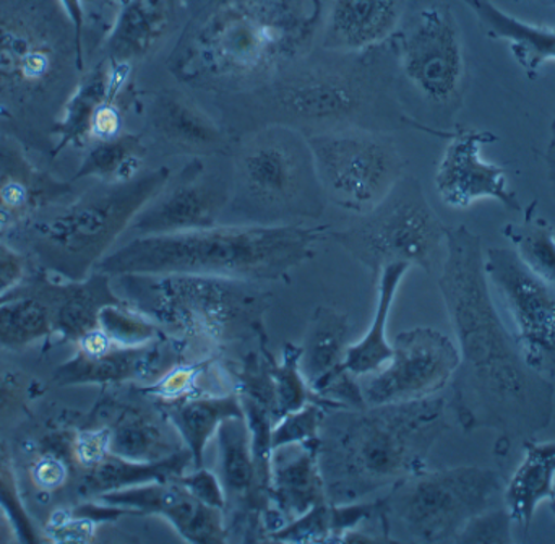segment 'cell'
<instances>
[{
  "label": "cell",
  "instance_id": "ffe728a7",
  "mask_svg": "<svg viewBox=\"0 0 555 544\" xmlns=\"http://www.w3.org/2000/svg\"><path fill=\"white\" fill-rule=\"evenodd\" d=\"M217 439L228 542H266L269 535L263 517L270 507V490L257 474L246 415L221 423Z\"/></svg>",
  "mask_w": 555,
  "mask_h": 544
},
{
  "label": "cell",
  "instance_id": "b9f144b4",
  "mask_svg": "<svg viewBox=\"0 0 555 544\" xmlns=\"http://www.w3.org/2000/svg\"><path fill=\"white\" fill-rule=\"evenodd\" d=\"M0 504L9 509L23 543H41L38 527L29 519L16 480L15 458L9 435H0Z\"/></svg>",
  "mask_w": 555,
  "mask_h": 544
},
{
  "label": "cell",
  "instance_id": "f5cc1de1",
  "mask_svg": "<svg viewBox=\"0 0 555 544\" xmlns=\"http://www.w3.org/2000/svg\"><path fill=\"white\" fill-rule=\"evenodd\" d=\"M554 504H555V500H554Z\"/></svg>",
  "mask_w": 555,
  "mask_h": 544
},
{
  "label": "cell",
  "instance_id": "603a6c76",
  "mask_svg": "<svg viewBox=\"0 0 555 544\" xmlns=\"http://www.w3.org/2000/svg\"><path fill=\"white\" fill-rule=\"evenodd\" d=\"M317 451L319 439L273 449L270 507L263 517L269 540L313 507L328 503Z\"/></svg>",
  "mask_w": 555,
  "mask_h": 544
},
{
  "label": "cell",
  "instance_id": "c3c4849f",
  "mask_svg": "<svg viewBox=\"0 0 555 544\" xmlns=\"http://www.w3.org/2000/svg\"><path fill=\"white\" fill-rule=\"evenodd\" d=\"M23 543L18 527L3 504H0V544Z\"/></svg>",
  "mask_w": 555,
  "mask_h": 544
},
{
  "label": "cell",
  "instance_id": "f6af8a7d",
  "mask_svg": "<svg viewBox=\"0 0 555 544\" xmlns=\"http://www.w3.org/2000/svg\"><path fill=\"white\" fill-rule=\"evenodd\" d=\"M31 276V260L15 244L0 239V298L15 292Z\"/></svg>",
  "mask_w": 555,
  "mask_h": 544
},
{
  "label": "cell",
  "instance_id": "f35d334b",
  "mask_svg": "<svg viewBox=\"0 0 555 544\" xmlns=\"http://www.w3.org/2000/svg\"><path fill=\"white\" fill-rule=\"evenodd\" d=\"M505 236L534 273L555 286V233L543 220L508 224Z\"/></svg>",
  "mask_w": 555,
  "mask_h": 544
},
{
  "label": "cell",
  "instance_id": "d6a6232c",
  "mask_svg": "<svg viewBox=\"0 0 555 544\" xmlns=\"http://www.w3.org/2000/svg\"><path fill=\"white\" fill-rule=\"evenodd\" d=\"M124 302L111 285V276L93 272L81 282L59 280L55 298V332L62 344L75 345L96 331L101 309Z\"/></svg>",
  "mask_w": 555,
  "mask_h": 544
},
{
  "label": "cell",
  "instance_id": "d4e9b609",
  "mask_svg": "<svg viewBox=\"0 0 555 544\" xmlns=\"http://www.w3.org/2000/svg\"><path fill=\"white\" fill-rule=\"evenodd\" d=\"M59 279L39 273L0 298V351L22 354L57 338L55 298Z\"/></svg>",
  "mask_w": 555,
  "mask_h": 544
},
{
  "label": "cell",
  "instance_id": "8fae6325",
  "mask_svg": "<svg viewBox=\"0 0 555 544\" xmlns=\"http://www.w3.org/2000/svg\"><path fill=\"white\" fill-rule=\"evenodd\" d=\"M85 413L41 405L9 435L20 493L38 530L55 510L81 503L75 438Z\"/></svg>",
  "mask_w": 555,
  "mask_h": 544
},
{
  "label": "cell",
  "instance_id": "5bb4252c",
  "mask_svg": "<svg viewBox=\"0 0 555 544\" xmlns=\"http://www.w3.org/2000/svg\"><path fill=\"white\" fill-rule=\"evenodd\" d=\"M195 361L188 341L162 334L142 347H119L100 328L74 347V354L55 367L51 383L57 387L150 386L179 364Z\"/></svg>",
  "mask_w": 555,
  "mask_h": 544
},
{
  "label": "cell",
  "instance_id": "4fadbf2b",
  "mask_svg": "<svg viewBox=\"0 0 555 544\" xmlns=\"http://www.w3.org/2000/svg\"><path fill=\"white\" fill-rule=\"evenodd\" d=\"M398 61L406 80L427 103L449 116L462 109L468 64L452 7L433 3L420 10L400 35Z\"/></svg>",
  "mask_w": 555,
  "mask_h": 544
},
{
  "label": "cell",
  "instance_id": "9c48e42d",
  "mask_svg": "<svg viewBox=\"0 0 555 544\" xmlns=\"http://www.w3.org/2000/svg\"><path fill=\"white\" fill-rule=\"evenodd\" d=\"M504 488L492 468H426L378 497L375 519L390 543H456L476 516L494 507Z\"/></svg>",
  "mask_w": 555,
  "mask_h": 544
},
{
  "label": "cell",
  "instance_id": "f546056e",
  "mask_svg": "<svg viewBox=\"0 0 555 544\" xmlns=\"http://www.w3.org/2000/svg\"><path fill=\"white\" fill-rule=\"evenodd\" d=\"M168 29L166 0H129L104 38L103 57L132 65L155 51Z\"/></svg>",
  "mask_w": 555,
  "mask_h": 544
},
{
  "label": "cell",
  "instance_id": "836d02e7",
  "mask_svg": "<svg viewBox=\"0 0 555 544\" xmlns=\"http://www.w3.org/2000/svg\"><path fill=\"white\" fill-rule=\"evenodd\" d=\"M410 269L408 263H390L382 270L375 282L377 302H375L374 318L369 325L367 334L358 344L349 345L346 351V367L359 379L377 373L388 363L393 353V347L387 337L388 319H390L401 282Z\"/></svg>",
  "mask_w": 555,
  "mask_h": 544
},
{
  "label": "cell",
  "instance_id": "f1b7e54d",
  "mask_svg": "<svg viewBox=\"0 0 555 544\" xmlns=\"http://www.w3.org/2000/svg\"><path fill=\"white\" fill-rule=\"evenodd\" d=\"M469 7L482 33L494 41H505L515 62L534 80L541 68L555 62V28L534 25L502 10L494 0H462Z\"/></svg>",
  "mask_w": 555,
  "mask_h": 544
},
{
  "label": "cell",
  "instance_id": "bcb514c9",
  "mask_svg": "<svg viewBox=\"0 0 555 544\" xmlns=\"http://www.w3.org/2000/svg\"><path fill=\"white\" fill-rule=\"evenodd\" d=\"M178 480L194 494L195 497L208 506L217 507L223 510L224 507V493L221 487L220 478L215 471L208 468H192L188 474L178 477Z\"/></svg>",
  "mask_w": 555,
  "mask_h": 544
},
{
  "label": "cell",
  "instance_id": "9a60e30c",
  "mask_svg": "<svg viewBox=\"0 0 555 544\" xmlns=\"http://www.w3.org/2000/svg\"><path fill=\"white\" fill-rule=\"evenodd\" d=\"M489 283L498 289L515 324V337L528 363L555 376V286L541 279L508 247L485 252Z\"/></svg>",
  "mask_w": 555,
  "mask_h": 544
},
{
  "label": "cell",
  "instance_id": "7dc6e473",
  "mask_svg": "<svg viewBox=\"0 0 555 544\" xmlns=\"http://www.w3.org/2000/svg\"><path fill=\"white\" fill-rule=\"evenodd\" d=\"M127 2H129V0H83V10L87 12L88 7H91L93 12L94 10L100 12L98 13V18L103 20L107 31H109L117 13H119V10L122 9Z\"/></svg>",
  "mask_w": 555,
  "mask_h": 544
},
{
  "label": "cell",
  "instance_id": "7bdbcfd3",
  "mask_svg": "<svg viewBox=\"0 0 555 544\" xmlns=\"http://www.w3.org/2000/svg\"><path fill=\"white\" fill-rule=\"evenodd\" d=\"M328 409L330 406L323 405V403L310 402L297 412L283 416L273 426L272 448H281V445L294 444V442L313 441L319 438L320 425H322L323 416Z\"/></svg>",
  "mask_w": 555,
  "mask_h": 544
},
{
  "label": "cell",
  "instance_id": "ee69618b",
  "mask_svg": "<svg viewBox=\"0 0 555 544\" xmlns=\"http://www.w3.org/2000/svg\"><path fill=\"white\" fill-rule=\"evenodd\" d=\"M512 522L507 509H492L476 516L460 533L456 543L462 544H507L514 543Z\"/></svg>",
  "mask_w": 555,
  "mask_h": 544
},
{
  "label": "cell",
  "instance_id": "5b68a950",
  "mask_svg": "<svg viewBox=\"0 0 555 544\" xmlns=\"http://www.w3.org/2000/svg\"><path fill=\"white\" fill-rule=\"evenodd\" d=\"M83 67V42L61 0H0V127L54 132Z\"/></svg>",
  "mask_w": 555,
  "mask_h": 544
},
{
  "label": "cell",
  "instance_id": "f907efd6",
  "mask_svg": "<svg viewBox=\"0 0 555 544\" xmlns=\"http://www.w3.org/2000/svg\"><path fill=\"white\" fill-rule=\"evenodd\" d=\"M546 163H547V169H550L551 185H553V191H554V195H555V114H554L553 127H551V140H550V146H547V152H546Z\"/></svg>",
  "mask_w": 555,
  "mask_h": 544
},
{
  "label": "cell",
  "instance_id": "d590c367",
  "mask_svg": "<svg viewBox=\"0 0 555 544\" xmlns=\"http://www.w3.org/2000/svg\"><path fill=\"white\" fill-rule=\"evenodd\" d=\"M146 148L139 133L120 132L113 139L100 140L88 146V153L75 172L77 179L101 182H126L142 174Z\"/></svg>",
  "mask_w": 555,
  "mask_h": 544
},
{
  "label": "cell",
  "instance_id": "1f68e13d",
  "mask_svg": "<svg viewBox=\"0 0 555 544\" xmlns=\"http://www.w3.org/2000/svg\"><path fill=\"white\" fill-rule=\"evenodd\" d=\"M169 422L191 452L194 468L204 467L208 442L217 436L221 423L244 416L243 403L236 392L224 396L185 397L172 402H159Z\"/></svg>",
  "mask_w": 555,
  "mask_h": 544
},
{
  "label": "cell",
  "instance_id": "ac0fdd59",
  "mask_svg": "<svg viewBox=\"0 0 555 544\" xmlns=\"http://www.w3.org/2000/svg\"><path fill=\"white\" fill-rule=\"evenodd\" d=\"M273 83V103L294 119L335 122L367 106L375 80L365 64L317 65L281 74Z\"/></svg>",
  "mask_w": 555,
  "mask_h": 544
},
{
  "label": "cell",
  "instance_id": "277c9868",
  "mask_svg": "<svg viewBox=\"0 0 555 544\" xmlns=\"http://www.w3.org/2000/svg\"><path fill=\"white\" fill-rule=\"evenodd\" d=\"M328 228L227 224L184 233L137 236L111 250L94 272L104 275H205L246 282H287L315 256Z\"/></svg>",
  "mask_w": 555,
  "mask_h": 544
},
{
  "label": "cell",
  "instance_id": "2e32d148",
  "mask_svg": "<svg viewBox=\"0 0 555 544\" xmlns=\"http://www.w3.org/2000/svg\"><path fill=\"white\" fill-rule=\"evenodd\" d=\"M390 360L377 373L361 377L367 405L413 402L439 396L460 363L459 348L452 338L430 327L401 332Z\"/></svg>",
  "mask_w": 555,
  "mask_h": 544
},
{
  "label": "cell",
  "instance_id": "7c38bea8",
  "mask_svg": "<svg viewBox=\"0 0 555 544\" xmlns=\"http://www.w3.org/2000/svg\"><path fill=\"white\" fill-rule=\"evenodd\" d=\"M325 200L364 215L377 207L404 176L393 140L362 129L328 130L307 139Z\"/></svg>",
  "mask_w": 555,
  "mask_h": 544
},
{
  "label": "cell",
  "instance_id": "74e56055",
  "mask_svg": "<svg viewBox=\"0 0 555 544\" xmlns=\"http://www.w3.org/2000/svg\"><path fill=\"white\" fill-rule=\"evenodd\" d=\"M132 516L100 501H81L55 510L39 529L41 543H94L101 527Z\"/></svg>",
  "mask_w": 555,
  "mask_h": 544
},
{
  "label": "cell",
  "instance_id": "30bf717a",
  "mask_svg": "<svg viewBox=\"0 0 555 544\" xmlns=\"http://www.w3.org/2000/svg\"><path fill=\"white\" fill-rule=\"evenodd\" d=\"M447 226L437 217L414 176L404 174L390 194L356 223L330 231L352 259L371 272L372 282L390 263H408L433 273L446 247Z\"/></svg>",
  "mask_w": 555,
  "mask_h": 544
},
{
  "label": "cell",
  "instance_id": "4316f807",
  "mask_svg": "<svg viewBox=\"0 0 555 544\" xmlns=\"http://www.w3.org/2000/svg\"><path fill=\"white\" fill-rule=\"evenodd\" d=\"M150 127L169 148L192 156L223 155L227 132L185 93L165 90L150 107Z\"/></svg>",
  "mask_w": 555,
  "mask_h": 544
},
{
  "label": "cell",
  "instance_id": "7402d4cb",
  "mask_svg": "<svg viewBox=\"0 0 555 544\" xmlns=\"http://www.w3.org/2000/svg\"><path fill=\"white\" fill-rule=\"evenodd\" d=\"M93 501L119 507L132 516L163 517L189 543H228L223 510L202 503L178 478L114 491Z\"/></svg>",
  "mask_w": 555,
  "mask_h": 544
},
{
  "label": "cell",
  "instance_id": "681fc988",
  "mask_svg": "<svg viewBox=\"0 0 555 544\" xmlns=\"http://www.w3.org/2000/svg\"><path fill=\"white\" fill-rule=\"evenodd\" d=\"M62 5L67 10L70 15L72 22H74L75 28H77L78 38L83 42L85 31V10L83 0H61Z\"/></svg>",
  "mask_w": 555,
  "mask_h": 544
},
{
  "label": "cell",
  "instance_id": "ba28073f",
  "mask_svg": "<svg viewBox=\"0 0 555 544\" xmlns=\"http://www.w3.org/2000/svg\"><path fill=\"white\" fill-rule=\"evenodd\" d=\"M307 139L289 127H266L234 153L230 207L247 224H302L325 208Z\"/></svg>",
  "mask_w": 555,
  "mask_h": 544
},
{
  "label": "cell",
  "instance_id": "484cf974",
  "mask_svg": "<svg viewBox=\"0 0 555 544\" xmlns=\"http://www.w3.org/2000/svg\"><path fill=\"white\" fill-rule=\"evenodd\" d=\"M130 75L132 65L103 57L78 80L52 132L57 137L52 155L67 146L88 148L91 145L94 117L106 104L119 103L129 88Z\"/></svg>",
  "mask_w": 555,
  "mask_h": 544
},
{
  "label": "cell",
  "instance_id": "7a4b0ae2",
  "mask_svg": "<svg viewBox=\"0 0 555 544\" xmlns=\"http://www.w3.org/2000/svg\"><path fill=\"white\" fill-rule=\"evenodd\" d=\"M322 0H210L182 33L169 72L205 90L275 81L312 44Z\"/></svg>",
  "mask_w": 555,
  "mask_h": 544
},
{
  "label": "cell",
  "instance_id": "44dd1931",
  "mask_svg": "<svg viewBox=\"0 0 555 544\" xmlns=\"http://www.w3.org/2000/svg\"><path fill=\"white\" fill-rule=\"evenodd\" d=\"M498 140L489 130L460 127L452 133L434 179L437 194L447 207L463 210L475 202L492 198L508 210H521L505 169L482 156V146Z\"/></svg>",
  "mask_w": 555,
  "mask_h": 544
},
{
  "label": "cell",
  "instance_id": "52a82bcc",
  "mask_svg": "<svg viewBox=\"0 0 555 544\" xmlns=\"http://www.w3.org/2000/svg\"><path fill=\"white\" fill-rule=\"evenodd\" d=\"M169 178L171 171L163 166L126 182L98 181L83 194L42 213L9 241L48 275L81 282Z\"/></svg>",
  "mask_w": 555,
  "mask_h": 544
},
{
  "label": "cell",
  "instance_id": "60d3db41",
  "mask_svg": "<svg viewBox=\"0 0 555 544\" xmlns=\"http://www.w3.org/2000/svg\"><path fill=\"white\" fill-rule=\"evenodd\" d=\"M98 328L119 347H142L163 334L149 318L126 302L104 306L98 318Z\"/></svg>",
  "mask_w": 555,
  "mask_h": 544
},
{
  "label": "cell",
  "instance_id": "8d00e7d4",
  "mask_svg": "<svg viewBox=\"0 0 555 544\" xmlns=\"http://www.w3.org/2000/svg\"><path fill=\"white\" fill-rule=\"evenodd\" d=\"M48 392L44 380L31 367L0 360V435H10L28 422Z\"/></svg>",
  "mask_w": 555,
  "mask_h": 544
},
{
  "label": "cell",
  "instance_id": "d6986e66",
  "mask_svg": "<svg viewBox=\"0 0 555 544\" xmlns=\"http://www.w3.org/2000/svg\"><path fill=\"white\" fill-rule=\"evenodd\" d=\"M231 197L233 181L228 184L221 176L211 174L201 156H195L175 179H168L129 230L137 236H156L217 226Z\"/></svg>",
  "mask_w": 555,
  "mask_h": 544
},
{
  "label": "cell",
  "instance_id": "8992f818",
  "mask_svg": "<svg viewBox=\"0 0 555 544\" xmlns=\"http://www.w3.org/2000/svg\"><path fill=\"white\" fill-rule=\"evenodd\" d=\"M116 295L163 334L201 348L208 357L246 345L269 344L266 318L272 295L254 282L205 275H122Z\"/></svg>",
  "mask_w": 555,
  "mask_h": 544
},
{
  "label": "cell",
  "instance_id": "4dcf8cb0",
  "mask_svg": "<svg viewBox=\"0 0 555 544\" xmlns=\"http://www.w3.org/2000/svg\"><path fill=\"white\" fill-rule=\"evenodd\" d=\"M502 496L512 522L527 532L538 507L555 500V441L525 442L524 458Z\"/></svg>",
  "mask_w": 555,
  "mask_h": 544
},
{
  "label": "cell",
  "instance_id": "e575fe53",
  "mask_svg": "<svg viewBox=\"0 0 555 544\" xmlns=\"http://www.w3.org/2000/svg\"><path fill=\"white\" fill-rule=\"evenodd\" d=\"M348 347V315L325 306L317 308L300 347V370L310 390L346 366Z\"/></svg>",
  "mask_w": 555,
  "mask_h": 544
},
{
  "label": "cell",
  "instance_id": "6da1fadb",
  "mask_svg": "<svg viewBox=\"0 0 555 544\" xmlns=\"http://www.w3.org/2000/svg\"><path fill=\"white\" fill-rule=\"evenodd\" d=\"M485 259L479 234L463 224L447 228L439 289L460 354L450 406L466 432L492 429L508 442H527L550 426L555 390L502 322Z\"/></svg>",
  "mask_w": 555,
  "mask_h": 544
},
{
  "label": "cell",
  "instance_id": "cb8c5ba5",
  "mask_svg": "<svg viewBox=\"0 0 555 544\" xmlns=\"http://www.w3.org/2000/svg\"><path fill=\"white\" fill-rule=\"evenodd\" d=\"M72 194V182L57 181L15 145L0 143V239L9 241Z\"/></svg>",
  "mask_w": 555,
  "mask_h": 544
},
{
  "label": "cell",
  "instance_id": "83f0119b",
  "mask_svg": "<svg viewBox=\"0 0 555 544\" xmlns=\"http://www.w3.org/2000/svg\"><path fill=\"white\" fill-rule=\"evenodd\" d=\"M404 0H333L323 48L359 54L393 35L403 16Z\"/></svg>",
  "mask_w": 555,
  "mask_h": 544
},
{
  "label": "cell",
  "instance_id": "816d5d0a",
  "mask_svg": "<svg viewBox=\"0 0 555 544\" xmlns=\"http://www.w3.org/2000/svg\"><path fill=\"white\" fill-rule=\"evenodd\" d=\"M547 2L554 3V5H555V0H547Z\"/></svg>",
  "mask_w": 555,
  "mask_h": 544
},
{
  "label": "cell",
  "instance_id": "3957f363",
  "mask_svg": "<svg viewBox=\"0 0 555 544\" xmlns=\"http://www.w3.org/2000/svg\"><path fill=\"white\" fill-rule=\"evenodd\" d=\"M447 429V402L439 396L326 410L317 438L326 501L333 506L364 503L426 470Z\"/></svg>",
  "mask_w": 555,
  "mask_h": 544
},
{
  "label": "cell",
  "instance_id": "ab89813d",
  "mask_svg": "<svg viewBox=\"0 0 555 544\" xmlns=\"http://www.w3.org/2000/svg\"><path fill=\"white\" fill-rule=\"evenodd\" d=\"M273 379H275L276 390V423L283 416L297 412L310 402H320L330 406L328 403L313 396L300 370V347L297 345H284L281 363L276 360L273 363Z\"/></svg>",
  "mask_w": 555,
  "mask_h": 544
},
{
  "label": "cell",
  "instance_id": "e0dca14e",
  "mask_svg": "<svg viewBox=\"0 0 555 544\" xmlns=\"http://www.w3.org/2000/svg\"><path fill=\"white\" fill-rule=\"evenodd\" d=\"M83 422L103 426L111 454L126 461L152 464L185 449L158 400L139 384L103 387Z\"/></svg>",
  "mask_w": 555,
  "mask_h": 544
}]
</instances>
